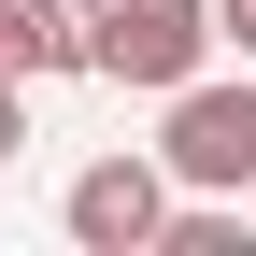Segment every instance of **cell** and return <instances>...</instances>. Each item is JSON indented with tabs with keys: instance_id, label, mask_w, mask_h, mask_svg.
Returning <instances> with one entry per match:
<instances>
[{
	"instance_id": "6da1fadb",
	"label": "cell",
	"mask_w": 256,
	"mask_h": 256,
	"mask_svg": "<svg viewBox=\"0 0 256 256\" xmlns=\"http://www.w3.org/2000/svg\"><path fill=\"white\" fill-rule=\"evenodd\" d=\"M156 171L200 185V200H256V86H171V142H156Z\"/></svg>"
},
{
	"instance_id": "7a4b0ae2",
	"label": "cell",
	"mask_w": 256,
	"mask_h": 256,
	"mask_svg": "<svg viewBox=\"0 0 256 256\" xmlns=\"http://www.w3.org/2000/svg\"><path fill=\"white\" fill-rule=\"evenodd\" d=\"M200 57H214V0H100V28H86V72L156 86V100H171Z\"/></svg>"
},
{
	"instance_id": "3957f363",
	"label": "cell",
	"mask_w": 256,
	"mask_h": 256,
	"mask_svg": "<svg viewBox=\"0 0 256 256\" xmlns=\"http://www.w3.org/2000/svg\"><path fill=\"white\" fill-rule=\"evenodd\" d=\"M72 242L86 256H156V228H171V171L156 156H100V171H72Z\"/></svg>"
},
{
	"instance_id": "277c9868",
	"label": "cell",
	"mask_w": 256,
	"mask_h": 256,
	"mask_svg": "<svg viewBox=\"0 0 256 256\" xmlns=\"http://www.w3.org/2000/svg\"><path fill=\"white\" fill-rule=\"evenodd\" d=\"M100 0H14V72H86Z\"/></svg>"
},
{
	"instance_id": "5b68a950",
	"label": "cell",
	"mask_w": 256,
	"mask_h": 256,
	"mask_svg": "<svg viewBox=\"0 0 256 256\" xmlns=\"http://www.w3.org/2000/svg\"><path fill=\"white\" fill-rule=\"evenodd\" d=\"M156 242H171V256H242V214H214V200H200V214H171Z\"/></svg>"
},
{
	"instance_id": "8992f818",
	"label": "cell",
	"mask_w": 256,
	"mask_h": 256,
	"mask_svg": "<svg viewBox=\"0 0 256 256\" xmlns=\"http://www.w3.org/2000/svg\"><path fill=\"white\" fill-rule=\"evenodd\" d=\"M14 142H28V72L0 57V156H14Z\"/></svg>"
},
{
	"instance_id": "52a82bcc",
	"label": "cell",
	"mask_w": 256,
	"mask_h": 256,
	"mask_svg": "<svg viewBox=\"0 0 256 256\" xmlns=\"http://www.w3.org/2000/svg\"><path fill=\"white\" fill-rule=\"evenodd\" d=\"M214 43H242V57H256V0H214Z\"/></svg>"
},
{
	"instance_id": "ba28073f",
	"label": "cell",
	"mask_w": 256,
	"mask_h": 256,
	"mask_svg": "<svg viewBox=\"0 0 256 256\" xmlns=\"http://www.w3.org/2000/svg\"><path fill=\"white\" fill-rule=\"evenodd\" d=\"M0 57H14V0H0Z\"/></svg>"
}]
</instances>
